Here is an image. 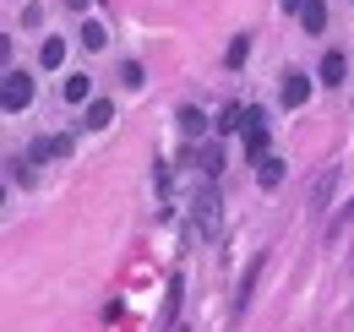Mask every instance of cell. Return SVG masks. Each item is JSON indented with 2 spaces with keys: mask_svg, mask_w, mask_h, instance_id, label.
<instances>
[{
  "mask_svg": "<svg viewBox=\"0 0 354 332\" xmlns=\"http://www.w3.org/2000/svg\"><path fill=\"white\" fill-rule=\"evenodd\" d=\"M33 104V77L28 71H6V87H0V109L6 115H22Z\"/></svg>",
  "mask_w": 354,
  "mask_h": 332,
  "instance_id": "obj_1",
  "label": "cell"
},
{
  "mask_svg": "<svg viewBox=\"0 0 354 332\" xmlns=\"http://www.w3.org/2000/svg\"><path fill=\"white\" fill-rule=\"evenodd\" d=\"M349 256H354V250H349Z\"/></svg>",
  "mask_w": 354,
  "mask_h": 332,
  "instance_id": "obj_19",
  "label": "cell"
},
{
  "mask_svg": "<svg viewBox=\"0 0 354 332\" xmlns=\"http://www.w3.org/2000/svg\"><path fill=\"white\" fill-rule=\"evenodd\" d=\"M218 131H245V109H240V104H229V109L218 115Z\"/></svg>",
  "mask_w": 354,
  "mask_h": 332,
  "instance_id": "obj_15",
  "label": "cell"
},
{
  "mask_svg": "<svg viewBox=\"0 0 354 332\" xmlns=\"http://www.w3.org/2000/svg\"><path fill=\"white\" fill-rule=\"evenodd\" d=\"M278 6H283L289 17H300V11H306V0H278Z\"/></svg>",
  "mask_w": 354,
  "mask_h": 332,
  "instance_id": "obj_18",
  "label": "cell"
},
{
  "mask_svg": "<svg viewBox=\"0 0 354 332\" xmlns=\"http://www.w3.org/2000/svg\"><path fill=\"white\" fill-rule=\"evenodd\" d=\"M120 82H126V87H142V82H147V71H142L136 60H126V66H120Z\"/></svg>",
  "mask_w": 354,
  "mask_h": 332,
  "instance_id": "obj_16",
  "label": "cell"
},
{
  "mask_svg": "<svg viewBox=\"0 0 354 332\" xmlns=\"http://www.w3.org/2000/svg\"><path fill=\"white\" fill-rule=\"evenodd\" d=\"M77 39H82V49H104L109 33H104V22H82V28H77Z\"/></svg>",
  "mask_w": 354,
  "mask_h": 332,
  "instance_id": "obj_13",
  "label": "cell"
},
{
  "mask_svg": "<svg viewBox=\"0 0 354 332\" xmlns=\"http://www.w3.org/2000/svg\"><path fill=\"white\" fill-rule=\"evenodd\" d=\"M196 169H202L207 180H218V174H223V147H218V142H202V147H196Z\"/></svg>",
  "mask_w": 354,
  "mask_h": 332,
  "instance_id": "obj_5",
  "label": "cell"
},
{
  "mask_svg": "<svg viewBox=\"0 0 354 332\" xmlns=\"http://www.w3.org/2000/svg\"><path fill=\"white\" fill-rule=\"evenodd\" d=\"M180 294H185V278H180V273H169V289H164V322H175Z\"/></svg>",
  "mask_w": 354,
  "mask_h": 332,
  "instance_id": "obj_10",
  "label": "cell"
},
{
  "mask_svg": "<svg viewBox=\"0 0 354 332\" xmlns=\"http://www.w3.org/2000/svg\"><path fill=\"white\" fill-rule=\"evenodd\" d=\"M180 131H185V136L196 142V136L207 131V120H202V109H191V104H185V109H180Z\"/></svg>",
  "mask_w": 354,
  "mask_h": 332,
  "instance_id": "obj_14",
  "label": "cell"
},
{
  "mask_svg": "<svg viewBox=\"0 0 354 332\" xmlns=\"http://www.w3.org/2000/svg\"><path fill=\"white\" fill-rule=\"evenodd\" d=\"M196 229H202V234L218 229V191H202V196H196Z\"/></svg>",
  "mask_w": 354,
  "mask_h": 332,
  "instance_id": "obj_4",
  "label": "cell"
},
{
  "mask_svg": "<svg viewBox=\"0 0 354 332\" xmlns=\"http://www.w3.org/2000/svg\"><path fill=\"white\" fill-rule=\"evenodd\" d=\"M278 98H283V109H300V104L310 98V77H306V71H289L283 87H278Z\"/></svg>",
  "mask_w": 354,
  "mask_h": 332,
  "instance_id": "obj_2",
  "label": "cell"
},
{
  "mask_svg": "<svg viewBox=\"0 0 354 332\" xmlns=\"http://www.w3.org/2000/svg\"><path fill=\"white\" fill-rule=\"evenodd\" d=\"M39 66H44V71H60V66H66V39H44L39 44Z\"/></svg>",
  "mask_w": 354,
  "mask_h": 332,
  "instance_id": "obj_8",
  "label": "cell"
},
{
  "mask_svg": "<svg viewBox=\"0 0 354 332\" xmlns=\"http://www.w3.org/2000/svg\"><path fill=\"white\" fill-rule=\"evenodd\" d=\"M109 120H115V104H109V98H93V104H88V125H93V131H104Z\"/></svg>",
  "mask_w": 354,
  "mask_h": 332,
  "instance_id": "obj_12",
  "label": "cell"
},
{
  "mask_svg": "<svg viewBox=\"0 0 354 332\" xmlns=\"http://www.w3.org/2000/svg\"><path fill=\"white\" fill-rule=\"evenodd\" d=\"M257 180H262V191H278V185H283V158L267 153L262 164H257Z\"/></svg>",
  "mask_w": 354,
  "mask_h": 332,
  "instance_id": "obj_9",
  "label": "cell"
},
{
  "mask_svg": "<svg viewBox=\"0 0 354 332\" xmlns=\"http://www.w3.org/2000/svg\"><path fill=\"white\" fill-rule=\"evenodd\" d=\"M88 93H93V82L82 77V71H71V77L60 82V98H66V104H88Z\"/></svg>",
  "mask_w": 354,
  "mask_h": 332,
  "instance_id": "obj_7",
  "label": "cell"
},
{
  "mask_svg": "<svg viewBox=\"0 0 354 332\" xmlns=\"http://www.w3.org/2000/svg\"><path fill=\"white\" fill-rule=\"evenodd\" d=\"M300 28H306V33H327V0H306Z\"/></svg>",
  "mask_w": 354,
  "mask_h": 332,
  "instance_id": "obj_6",
  "label": "cell"
},
{
  "mask_svg": "<svg viewBox=\"0 0 354 332\" xmlns=\"http://www.w3.org/2000/svg\"><path fill=\"white\" fill-rule=\"evenodd\" d=\"M344 223H354V202H349V208H344V212H333V223H327V240H333V234H338Z\"/></svg>",
  "mask_w": 354,
  "mask_h": 332,
  "instance_id": "obj_17",
  "label": "cell"
},
{
  "mask_svg": "<svg viewBox=\"0 0 354 332\" xmlns=\"http://www.w3.org/2000/svg\"><path fill=\"white\" fill-rule=\"evenodd\" d=\"M245 55H251V33H234L223 49V66H245Z\"/></svg>",
  "mask_w": 354,
  "mask_h": 332,
  "instance_id": "obj_11",
  "label": "cell"
},
{
  "mask_svg": "<svg viewBox=\"0 0 354 332\" xmlns=\"http://www.w3.org/2000/svg\"><path fill=\"white\" fill-rule=\"evenodd\" d=\"M316 77H322L327 87L344 82V77H349V60H344V49H327V55H322V66H316Z\"/></svg>",
  "mask_w": 354,
  "mask_h": 332,
  "instance_id": "obj_3",
  "label": "cell"
}]
</instances>
